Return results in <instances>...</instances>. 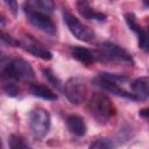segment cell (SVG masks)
I'll use <instances>...</instances> for the list:
<instances>
[{
  "instance_id": "6da1fadb",
  "label": "cell",
  "mask_w": 149,
  "mask_h": 149,
  "mask_svg": "<svg viewBox=\"0 0 149 149\" xmlns=\"http://www.w3.org/2000/svg\"><path fill=\"white\" fill-rule=\"evenodd\" d=\"M1 74L9 80L29 81L34 78L31 65L22 58H3L1 59Z\"/></svg>"
},
{
  "instance_id": "7a4b0ae2",
  "label": "cell",
  "mask_w": 149,
  "mask_h": 149,
  "mask_svg": "<svg viewBox=\"0 0 149 149\" xmlns=\"http://www.w3.org/2000/svg\"><path fill=\"white\" fill-rule=\"evenodd\" d=\"M90 114L99 122H106L116 113L113 101L105 93L95 92L91 95L87 105Z\"/></svg>"
},
{
  "instance_id": "3957f363",
  "label": "cell",
  "mask_w": 149,
  "mask_h": 149,
  "mask_svg": "<svg viewBox=\"0 0 149 149\" xmlns=\"http://www.w3.org/2000/svg\"><path fill=\"white\" fill-rule=\"evenodd\" d=\"M23 12L26 16L28 17V21L36 27L37 29L49 34V35H56L57 28L52 19L50 17L49 13L37 7L33 1H27L23 5Z\"/></svg>"
},
{
  "instance_id": "277c9868",
  "label": "cell",
  "mask_w": 149,
  "mask_h": 149,
  "mask_svg": "<svg viewBox=\"0 0 149 149\" xmlns=\"http://www.w3.org/2000/svg\"><path fill=\"white\" fill-rule=\"evenodd\" d=\"M128 78L123 74H118V73H108V72H101L99 74H97L93 79L92 83L102 88L104 91H108L115 95L122 97V98H127V99H133L136 100L135 95L132 92L126 91L122 86L119 85V83H123L126 81Z\"/></svg>"
},
{
  "instance_id": "5b68a950",
  "label": "cell",
  "mask_w": 149,
  "mask_h": 149,
  "mask_svg": "<svg viewBox=\"0 0 149 149\" xmlns=\"http://www.w3.org/2000/svg\"><path fill=\"white\" fill-rule=\"evenodd\" d=\"M97 61L102 62H113V63H123V64H134V59L132 55L123 49L122 47L112 43V42H102L94 50Z\"/></svg>"
},
{
  "instance_id": "8992f818",
  "label": "cell",
  "mask_w": 149,
  "mask_h": 149,
  "mask_svg": "<svg viewBox=\"0 0 149 149\" xmlns=\"http://www.w3.org/2000/svg\"><path fill=\"white\" fill-rule=\"evenodd\" d=\"M28 125L35 139H43L50 128V114L43 107H35L29 112Z\"/></svg>"
},
{
  "instance_id": "52a82bcc",
  "label": "cell",
  "mask_w": 149,
  "mask_h": 149,
  "mask_svg": "<svg viewBox=\"0 0 149 149\" xmlns=\"http://www.w3.org/2000/svg\"><path fill=\"white\" fill-rule=\"evenodd\" d=\"M64 94L68 100L73 105H80L85 101L87 95V86L80 77L70 78L63 87Z\"/></svg>"
},
{
  "instance_id": "ba28073f",
  "label": "cell",
  "mask_w": 149,
  "mask_h": 149,
  "mask_svg": "<svg viewBox=\"0 0 149 149\" xmlns=\"http://www.w3.org/2000/svg\"><path fill=\"white\" fill-rule=\"evenodd\" d=\"M63 19H64V22H65L68 29L78 40L90 43L95 38L94 31L91 28H88L87 26H85L83 22H80L79 19H77L73 14H71L69 12H64Z\"/></svg>"
},
{
  "instance_id": "9c48e42d",
  "label": "cell",
  "mask_w": 149,
  "mask_h": 149,
  "mask_svg": "<svg viewBox=\"0 0 149 149\" xmlns=\"http://www.w3.org/2000/svg\"><path fill=\"white\" fill-rule=\"evenodd\" d=\"M19 45L27 52H29L33 56L38 57L43 61H50L52 58V52L43 43H41L40 41H37L36 38H34L30 35H24L19 41Z\"/></svg>"
},
{
  "instance_id": "30bf717a",
  "label": "cell",
  "mask_w": 149,
  "mask_h": 149,
  "mask_svg": "<svg viewBox=\"0 0 149 149\" xmlns=\"http://www.w3.org/2000/svg\"><path fill=\"white\" fill-rule=\"evenodd\" d=\"M123 17H125L126 23L128 24V27L137 35L139 48L149 52V29H144L142 26L139 24L134 13H125Z\"/></svg>"
},
{
  "instance_id": "8fae6325",
  "label": "cell",
  "mask_w": 149,
  "mask_h": 149,
  "mask_svg": "<svg viewBox=\"0 0 149 149\" xmlns=\"http://www.w3.org/2000/svg\"><path fill=\"white\" fill-rule=\"evenodd\" d=\"M70 54L74 59L79 61L80 63H83L85 65H90L94 62H98L94 50H90V49L80 47V45L70 47Z\"/></svg>"
},
{
  "instance_id": "7c38bea8",
  "label": "cell",
  "mask_w": 149,
  "mask_h": 149,
  "mask_svg": "<svg viewBox=\"0 0 149 149\" xmlns=\"http://www.w3.org/2000/svg\"><path fill=\"white\" fill-rule=\"evenodd\" d=\"M76 6H77L78 13H79L83 17H85V19H87V20L105 21L106 17H107L105 13L98 12V10H95L94 8H92L87 1H78V2L76 3Z\"/></svg>"
},
{
  "instance_id": "4fadbf2b",
  "label": "cell",
  "mask_w": 149,
  "mask_h": 149,
  "mask_svg": "<svg viewBox=\"0 0 149 149\" xmlns=\"http://www.w3.org/2000/svg\"><path fill=\"white\" fill-rule=\"evenodd\" d=\"M132 93L136 99H147L149 98V76L136 78L132 85Z\"/></svg>"
},
{
  "instance_id": "5bb4252c",
  "label": "cell",
  "mask_w": 149,
  "mask_h": 149,
  "mask_svg": "<svg viewBox=\"0 0 149 149\" xmlns=\"http://www.w3.org/2000/svg\"><path fill=\"white\" fill-rule=\"evenodd\" d=\"M66 126L70 133L76 136H84L87 130L84 119L76 114H71L66 118Z\"/></svg>"
},
{
  "instance_id": "9a60e30c",
  "label": "cell",
  "mask_w": 149,
  "mask_h": 149,
  "mask_svg": "<svg viewBox=\"0 0 149 149\" xmlns=\"http://www.w3.org/2000/svg\"><path fill=\"white\" fill-rule=\"evenodd\" d=\"M30 93L35 97H38L41 99H44V100H49V101H54L57 99V94L54 93V91H51L49 87L42 85V84H38V83H35V84H31L30 87Z\"/></svg>"
},
{
  "instance_id": "2e32d148",
  "label": "cell",
  "mask_w": 149,
  "mask_h": 149,
  "mask_svg": "<svg viewBox=\"0 0 149 149\" xmlns=\"http://www.w3.org/2000/svg\"><path fill=\"white\" fill-rule=\"evenodd\" d=\"M8 146L9 149H31L26 139L19 134H12L8 137Z\"/></svg>"
},
{
  "instance_id": "e0dca14e",
  "label": "cell",
  "mask_w": 149,
  "mask_h": 149,
  "mask_svg": "<svg viewBox=\"0 0 149 149\" xmlns=\"http://www.w3.org/2000/svg\"><path fill=\"white\" fill-rule=\"evenodd\" d=\"M43 74H44V77L49 80V83H50L54 87H56L57 90H61V88H62V81H61V79L56 77V74L52 72L51 69L44 68V69H43Z\"/></svg>"
},
{
  "instance_id": "ac0fdd59",
  "label": "cell",
  "mask_w": 149,
  "mask_h": 149,
  "mask_svg": "<svg viewBox=\"0 0 149 149\" xmlns=\"http://www.w3.org/2000/svg\"><path fill=\"white\" fill-rule=\"evenodd\" d=\"M2 88L6 92V94L9 97H16L20 93V88L17 87V85L13 80H9V79H7V81L3 83Z\"/></svg>"
},
{
  "instance_id": "d6986e66",
  "label": "cell",
  "mask_w": 149,
  "mask_h": 149,
  "mask_svg": "<svg viewBox=\"0 0 149 149\" xmlns=\"http://www.w3.org/2000/svg\"><path fill=\"white\" fill-rule=\"evenodd\" d=\"M88 149H112V143L107 139H98L90 144Z\"/></svg>"
},
{
  "instance_id": "ffe728a7",
  "label": "cell",
  "mask_w": 149,
  "mask_h": 149,
  "mask_svg": "<svg viewBox=\"0 0 149 149\" xmlns=\"http://www.w3.org/2000/svg\"><path fill=\"white\" fill-rule=\"evenodd\" d=\"M1 40H2L3 43H6V44H8V45H12V47H16V45H19V41L14 40L12 36L7 35V34L3 33V31L1 33Z\"/></svg>"
},
{
  "instance_id": "44dd1931",
  "label": "cell",
  "mask_w": 149,
  "mask_h": 149,
  "mask_svg": "<svg viewBox=\"0 0 149 149\" xmlns=\"http://www.w3.org/2000/svg\"><path fill=\"white\" fill-rule=\"evenodd\" d=\"M139 115H140L141 118H143V119L149 120V106H148V107H144V108H142V109H140V111H139Z\"/></svg>"
},
{
  "instance_id": "7402d4cb",
  "label": "cell",
  "mask_w": 149,
  "mask_h": 149,
  "mask_svg": "<svg viewBox=\"0 0 149 149\" xmlns=\"http://www.w3.org/2000/svg\"><path fill=\"white\" fill-rule=\"evenodd\" d=\"M5 3L9 7V9H12L13 14L15 15L16 14V9H17V3L15 1H5Z\"/></svg>"
},
{
  "instance_id": "603a6c76",
  "label": "cell",
  "mask_w": 149,
  "mask_h": 149,
  "mask_svg": "<svg viewBox=\"0 0 149 149\" xmlns=\"http://www.w3.org/2000/svg\"><path fill=\"white\" fill-rule=\"evenodd\" d=\"M143 5H144V6H147V7H149V1H144V2H143Z\"/></svg>"
}]
</instances>
